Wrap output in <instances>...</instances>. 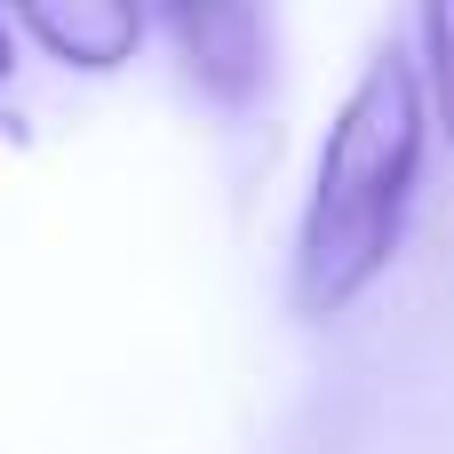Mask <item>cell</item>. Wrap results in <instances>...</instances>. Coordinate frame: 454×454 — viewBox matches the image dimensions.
<instances>
[{
  "mask_svg": "<svg viewBox=\"0 0 454 454\" xmlns=\"http://www.w3.org/2000/svg\"><path fill=\"white\" fill-rule=\"evenodd\" d=\"M423 152H431L423 64L407 48H383L359 72V88L343 96V112L319 144V168H311V200H303V231H295V311L303 319H343L399 263Z\"/></svg>",
  "mask_w": 454,
  "mask_h": 454,
  "instance_id": "cell-1",
  "label": "cell"
},
{
  "mask_svg": "<svg viewBox=\"0 0 454 454\" xmlns=\"http://www.w3.org/2000/svg\"><path fill=\"white\" fill-rule=\"evenodd\" d=\"M160 8L176 24V48H184V72L200 80V96H215L223 112L263 96V72H271L263 0H160Z\"/></svg>",
  "mask_w": 454,
  "mask_h": 454,
  "instance_id": "cell-2",
  "label": "cell"
},
{
  "mask_svg": "<svg viewBox=\"0 0 454 454\" xmlns=\"http://www.w3.org/2000/svg\"><path fill=\"white\" fill-rule=\"evenodd\" d=\"M8 8L72 72H120L144 48V0H8Z\"/></svg>",
  "mask_w": 454,
  "mask_h": 454,
  "instance_id": "cell-3",
  "label": "cell"
},
{
  "mask_svg": "<svg viewBox=\"0 0 454 454\" xmlns=\"http://www.w3.org/2000/svg\"><path fill=\"white\" fill-rule=\"evenodd\" d=\"M423 88L431 120L454 136V0H423Z\"/></svg>",
  "mask_w": 454,
  "mask_h": 454,
  "instance_id": "cell-4",
  "label": "cell"
},
{
  "mask_svg": "<svg viewBox=\"0 0 454 454\" xmlns=\"http://www.w3.org/2000/svg\"><path fill=\"white\" fill-rule=\"evenodd\" d=\"M8 72H16V48H8V24H0V88H8Z\"/></svg>",
  "mask_w": 454,
  "mask_h": 454,
  "instance_id": "cell-5",
  "label": "cell"
}]
</instances>
